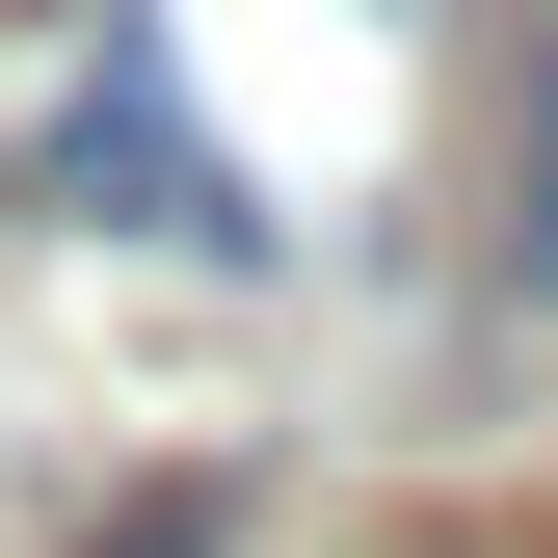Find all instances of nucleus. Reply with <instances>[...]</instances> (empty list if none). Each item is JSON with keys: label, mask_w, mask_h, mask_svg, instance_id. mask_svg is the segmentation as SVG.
Instances as JSON below:
<instances>
[{"label": "nucleus", "mask_w": 558, "mask_h": 558, "mask_svg": "<svg viewBox=\"0 0 558 558\" xmlns=\"http://www.w3.org/2000/svg\"><path fill=\"white\" fill-rule=\"evenodd\" d=\"M81 214H133V240H266L240 186H214V133L160 107V53H107V81H81Z\"/></svg>", "instance_id": "f257e3e1"}, {"label": "nucleus", "mask_w": 558, "mask_h": 558, "mask_svg": "<svg viewBox=\"0 0 558 558\" xmlns=\"http://www.w3.org/2000/svg\"><path fill=\"white\" fill-rule=\"evenodd\" d=\"M107 558H214V506H133V532H107Z\"/></svg>", "instance_id": "f03ea898"}]
</instances>
